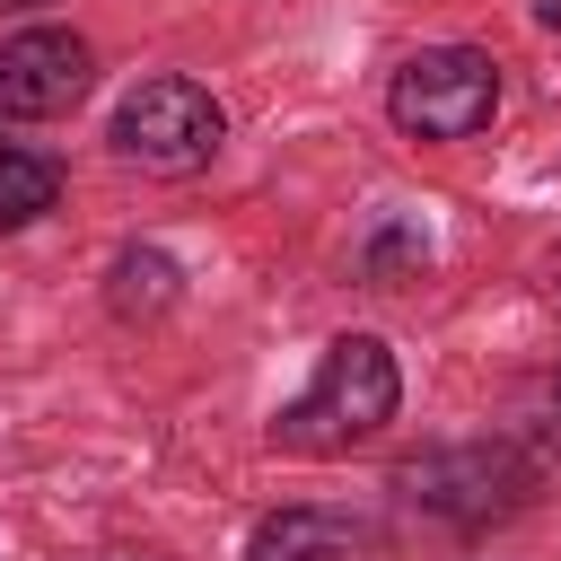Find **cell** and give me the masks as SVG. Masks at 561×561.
<instances>
[{"label":"cell","instance_id":"obj_1","mask_svg":"<svg viewBox=\"0 0 561 561\" xmlns=\"http://www.w3.org/2000/svg\"><path fill=\"white\" fill-rule=\"evenodd\" d=\"M394 403H403L394 351H386L377 333H342V342H324L316 386L272 421V447H280V456H342V447L377 438V430L394 421Z\"/></svg>","mask_w":561,"mask_h":561},{"label":"cell","instance_id":"obj_2","mask_svg":"<svg viewBox=\"0 0 561 561\" xmlns=\"http://www.w3.org/2000/svg\"><path fill=\"white\" fill-rule=\"evenodd\" d=\"M386 114L403 140H473L500 114V61L473 44H430L386 79Z\"/></svg>","mask_w":561,"mask_h":561},{"label":"cell","instance_id":"obj_3","mask_svg":"<svg viewBox=\"0 0 561 561\" xmlns=\"http://www.w3.org/2000/svg\"><path fill=\"white\" fill-rule=\"evenodd\" d=\"M219 140H228V114H219V96L202 79L167 70V79H140L114 105V149L131 167H149V175H193V167L219 158Z\"/></svg>","mask_w":561,"mask_h":561},{"label":"cell","instance_id":"obj_4","mask_svg":"<svg viewBox=\"0 0 561 561\" xmlns=\"http://www.w3.org/2000/svg\"><path fill=\"white\" fill-rule=\"evenodd\" d=\"M96 53L70 26H18L0 35V123H53L88 96Z\"/></svg>","mask_w":561,"mask_h":561},{"label":"cell","instance_id":"obj_5","mask_svg":"<svg viewBox=\"0 0 561 561\" xmlns=\"http://www.w3.org/2000/svg\"><path fill=\"white\" fill-rule=\"evenodd\" d=\"M359 552H368V526L342 508H280L245 543V561H359Z\"/></svg>","mask_w":561,"mask_h":561},{"label":"cell","instance_id":"obj_6","mask_svg":"<svg viewBox=\"0 0 561 561\" xmlns=\"http://www.w3.org/2000/svg\"><path fill=\"white\" fill-rule=\"evenodd\" d=\"M53 202H61V167L44 149H26V140H0V237L44 219Z\"/></svg>","mask_w":561,"mask_h":561},{"label":"cell","instance_id":"obj_7","mask_svg":"<svg viewBox=\"0 0 561 561\" xmlns=\"http://www.w3.org/2000/svg\"><path fill=\"white\" fill-rule=\"evenodd\" d=\"M175 307V263L158 245H123L114 254V316H167Z\"/></svg>","mask_w":561,"mask_h":561},{"label":"cell","instance_id":"obj_8","mask_svg":"<svg viewBox=\"0 0 561 561\" xmlns=\"http://www.w3.org/2000/svg\"><path fill=\"white\" fill-rule=\"evenodd\" d=\"M535 18H543V26H561V0H535Z\"/></svg>","mask_w":561,"mask_h":561},{"label":"cell","instance_id":"obj_9","mask_svg":"<svg viewBox=\"0 0 561 561\" xmlns=\"http://www.w3.org/2000/svg\"><path fill=\"white\" fill-rule=\"evenodd\" d=\"M0 9H35V0H0Z\"/></svg>","mask_w":561,"mask_h":561}]
</instances>
